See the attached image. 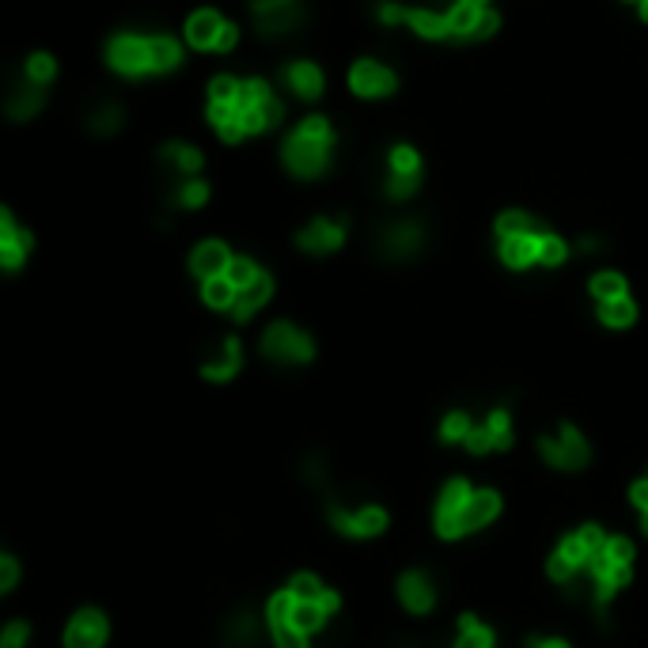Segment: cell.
<instances>
[{
  "label": "cell",
  "instance_id": "6da1fadb",
  "mask_svg": "<svg viewBox=\"0 0 648 648\" xmlns=\"http://www.w3.org/2000/svg\"><path fill=\"white\" fill-rule=\"evenodd\" d=\"M334 156V126L326 114H307L296 129L289 133V140L281 145V159L296 179H318L326 175Z\"/></svg>",
  "mask_w": 648,
  "mask_h": 648
},
{
  "label": "cell",
  "instance_id": "7a4b0ae2",
  "mask_svg": "<svg viewBox=\"0 0 648 648\" xmlns=\"http://www.w3.org/2000/svg\"><path fill=\"white\" fill-rule=\"evenodd\" d=\"M323 504H326V523H331L337 535L357 539V543L384 535L390 523L384 504H345L342 497H334V493H326Z\"/></svg>",
  "mask_w": 648,
  "mask_h": 648
},
{
  "label": "cell",
  "instance_id": "3957f363",
  "mask_svg": "<svg viewBox=\"0 0 648 648\" xmlns=\"http://www.w3.org/2000/svg\"><path fill=\"white\" fill-rule=\"evenodd\" d=\"M425 243H429V228L417 217H395L372 236V251L384 262H414L425 251Z\"/></svg>",
  "mask_w": 648,
  "mask_h": 648
},
{
  "label": "cell",
  "instance_id": "277c9868",
  "mask_svg": "<svg viewBox=\"0 0 648 648\" xmlns=\"http://www.w3.org/2000/svg\"><path fill=\"white\" fill-rule=\"evenodd\" d=\"M239 114H243V129L247 137L265 129H278L281 118H285V100L273 92L270 80L262 76H247L243 92H239Z\"/></svg>",
  "mask_w": 648,
  "mask_h": 648
},
{
  "label": "cell",
  "instance_id": "5b68a950",
  "mask_svg": "<svg viewBox=\"0 0 648 648\" xmlns=\"http://www.w3.org/2000/svg\"><path fill=\"white\" fill-rule=\"evenodd\" d=\"M262 357L281 364V368H304L315 360V337L289 318H278L262 331Z\"/></svg>",
  "mask_w": 648,
  "mask_h": 648
},
{
  "label": "cell",
  "instance_id": "8992f818",
  "mask_svg": "<svg viewBox=\"0 0 648 648\" xmlns=\"http://www.w3.org/2000/svg\"><path fill=\"white\" fill-rule=\"evenodd\" d=\"M535 448H539V456H543V463L562 470V474H576V470H584L592 463L588 437L569 421L557 425V432H543V437L535 440Z\"/></svg>",
  "mask_w": 648,
  "mask_h": 648
},
{
  "label": "cell",
  "instance_id": "52a82bcc",
  "mask_svg": "<svg viewBox=\"0 0 648 648\" xmlns=\"http://www.w3.org/2000/svg\"><path fill=\"white\" fill-rule=\"evenodd\" d=\"M106 65L118 76H153V58H148V34H133L122 31L106 42Z\"/></svg>",
  "mask_w": 648,
  "mask_h": 648
},
{
  "label": "cell",
  "instance_id": "ba28073f",
  "mask_svg": "<svg viewBox=\"0 0 648 648\" xmlns=\"http://www.w3.org/2000/svg\"><path fill=\"white\" fill-rule=\"evenodd\" d=\"M251 15L262 39H285V34L300 31L307 20L300 0H251Z\"/></svg>",
  "mask_w": 648,
  "mask_h": 648
},
{
  "label": "cell",
  "instance_id": "9c48e42d",
  "mask_svg": "<svg viewBox=\"0 0 648 648\" xmlns=\"http://www.w3.org/2000/svg\"><path fill=\"white\" fill-rule=\"evenodd\" d=\"M470 493H474V485H470L467 478H451V482L443 485L440 497H437V509H432V527H437V535L448 539V543L463 539V509H467Z\"/></svg>",
  "mask_w": 648,
  "mask_h": 648
},
{
  "label": "cell",
  "instance_id": "30bf717a",
  "mask_svg": "<svg viewBox=\"0 0 648 648\" xmlns=\"http://www.w3.org/2000/svg\"><path fill=\"white\" fill-rule=\"evenodd\" d=\"M349 87L360 100H387V95H395L398 76H395V69L384 65V61L360 58V61H353V69H349Z\"/></svg>",
  "mask_w": 648,
  "mask_h": 648
},
{
  "label": "cell",
  "instance_id": "8fae6325",
  "mask_svg": "<svg viewBox=\"0 0 648 648\" xmlns=\"http://www.w3.org/2000/svg\"><path fill=\"white\" fill-rule=\"evenodd\" d=\"M395 592H398V603H403V610H410V615H417V618H425V615H432V610H437L440 588H437V581H432V573L406 569L403 576H398Z\"/></svg>",
  "mask_w": 648,
  "mask_h": 648
},
{
  "label": "cell",
  "instance_id": "7c38bea8",
  "mask_svg": "<svg viewBox=\"0 0 648 648\" xmlns=\"http://www.w3.org/2000/svg\"><path fill=\"white\" fill-rule=\"evenodd\" d=\"M345 236H349V220L345 217H315L312 224L304 228V232L296 236V247L300 251H307V254H334V251H342V243H345Z\"/></svg>",
  "mask_w": 648,
  "mask_h": 648
},
{
  "label": "cell",
  "instance_id": "4fadbf2b",
  "mask_svg": "<svg viewBox=\"0 0 648 648\" xmlns=\"http://www.w3.org/2000/svg\"><path fill=\"white\" fill-rule=\"evenodd\" d=\"M106 637H111V623L100 607H80L65 626V648H103Z\"/></svg>",
  "mask_w": 648,
  "mask_h": 648
},
{
  "label": "cell",
  "instance_id": "5bb4252c",
  "mask_svg": "<svg viewBox=\"0 0 648 648\" xmlns=\"http://www.w3.org/2000/svg\"><path fill=\"white\" fill-rule=\"evenodd\" d=\"M31 247H34V236L23 224H15L12 209H0V265L8 273H20Z\"/></svg>",
  "mask_w": 648,
  "mask_h": 648
},
{
  "label": "cell",
  "instance_id": "9a60e30c",
  "mask_svg": "<svg viewBox=\"0 0 648 648\" xmlns=\"http://www.w3.org/2000/svg\"><path fill=\"white\" fill-rule=\"evenodd\" d=\"M239 372H243V345H239V337H220L217 345L201 357V376L212 379V384H228V379H236Z\"/></svg>",
  "mask_w": 648,
  "mask_h": 648
},
{
  "label": "cell",
  "instance_id": "2e32d148",
  "mask_svg": "<svg viewBox=\"0 0 648 648\" xmlns=\"http://www.w3.org/2000/svg\"><path fill=\"white\" fill-rule=\"evenodd\" d=\"M281 84L289 87V95H296V100H304V103H315L318 95H323V87H326V76H323V69L315 65V61H289L285 69H281Z\"/></svg>",
  "mask_w": 648,
  "mask_h": 648
},
{
  "label": "cell",
  "instance_id": "e0dca14e",
  "mask_svg": "<svg viewBox=\"0 0 648 648\" xmlns=\"http://www.w3.org/2000/svg\"><path fill=\"white\" fill-rule=\"evenodd\" d=\"M46 106V87L42 84H34V80H12V87H8V95H4V111H8V118L12 122H31L34 114Z\"/></svg>",
  "mask_w": 648,
  "mask_h": 648
},
{
  "label": "cell",
  "instance_id": "ac0fdd59",
  "mask_svg": "<svg viewBox=\"0 0 648 648\" xmlns=\"http://www.w3.org/2000/svg\"><path fill=\"white\" fill-rule=\"evenodd\" d=\"M159 164L167 167V179H201L206 156L194 145H186V140H167V145L159 148Z\"/></svg>",
  "mask_w": 648,
  "mask_h": 648
},
{
  "label": "cell",
  "instance_id": "d6986e66",
  "mask_svg": "<svg viewBox=\"0 0 648 648\" xmlns=\"http://www.w3.org/2000/svg\"><path fill=\"white\" fill-rule=\"evenodd\" d=\"M236 254L228 251L220 239H206V243H198L194 247V254H190V273L198 281H212V278H224L228 273V265H232Z\"/></svg>",
  "mask_w": 648,
  "mask_h": 648
},
{
  "label": "cell",
  "instance_id": "ffe728a7",
  "mask_svg": "<svg viewBox=\"0 0 648 648\" xmlns=\"http://www.w3.org/2000/svg\"><path fill=\"white\" fill-rule=\"evenodd\" d=\"M224 27H228L224 15L212 12V8H201V12H194L190 20H186V42H190L194 50L217 53L220 39H224Z\"/></svg>",
  "mask_w": 648,
  "mask_h": 648
},
{
  "label": "cell",
  "instance_id": "44dd1931",
  "mask_svg": "<svg viewBox=\"0 0 648 648\" xmlns=\"http://www.w3.org/2000/svg\"><path fill=\"white\" fill-rule=\"evenodd\" d=\"M543 232L497 239V254H501V262L509 265V270H531V265H539V239H543Z\"/></svg>",
  "mask_w": 648,
  "mask_h": 648
},
{
  "label": "cell",
  "instance_id": "7402d4cb",
  "mask_svg": "<svg viewBox=\"0 0 648 648\" xmlns=\"http://www.w3.org/2000/svg\"><path fill=\"white\" fill-rule=\"evenodd\" d=\"M501 516V493L497 490H474L463 509V539L474 535V531L490 527V523Z\"/></svg>",
  "mask_w": 648,
  "mask_h": 648
},
{
  "label": "cell",
  "instance_id": "603a6c76",
  "mask_svg": "<svg viewBox=\"0 0 648 648\" xmlns=\"http://www.w3.org/2000/svg\"><path fill=\"white\" fill-rule=\"evenodd\" d=\"M220 641L224 648H259L262 645V626L251 610H236V615L224 618L220 626Z\"/></svg>",
  "mask_w": 648,
  "mask_h": 648
},
{
  "label": "cell",
  "instance_id": "cb8c5ba5",
  "mask_svg": "<svg viewBox=\"0 0 648 648\" xmlns=\"http://www.w3.org/2000/svg\"><path fill=\"white\" fill-rule=\"evenodd\" d=\"M273 300V278L270 273H262L254 285H247V289H239V296H236V307L228 315L236 318V323H251L254 315L262 312L265 304Z\"/></svg>",
  "mask_w": 648,
  "mask_h": 648
},
{
  "label": "cell",
  "instance_id": "d4e9b609",
  "mask_svg": "<svg viewBox=\"0 0 648 648\" xmlns=\"http://www.w3.org/2000/svg\"><path fill=\"white\" fill-rule=\"evenodd\" d=\"M209 126L217 129L220 137L228 140V145H236V140L247 137L243 114H239V103H209Z\"/></svg>",
  "mask_w": 648,
  "mask_h": 648
},
{
  "label": "cell",
  "instance_id": "484cf974",
  "mask_svg": "<svg viewBox=\"0 0 648 648\" xmlns=\"http://www.w3.org/2000/svg\"><path fill=\"white\" fill-rule=\"evenodd\" d=\"M206 201H209L206 179H171V190H167V206L171 209H201Z\"/></svg>",
  "mask_w": 648,
  "mask_h": 648
},
{
  "label": "cell",
  "instance_id": "4316f807",
  "mask_svg": "<svg viewBox=\"0 0 648 648\" xmlns=\"http://www.w3.org/2000/svg\"><path fill=\"white\" fill-rule=\"evenodd\" d=\"M148 58H153V76L171 73L182 65V46L171 34H148Z\"/></svg>",
  "mask_w": 648,
  "mask_h": 648
},
{
  "label": "cell",
  "instance_id": "83f0119b",
  "mask_svg": "<svg viewBox=\"0 0 648 648\" xmlns=\"http://www.w3.org/2000/svg\"><path fill=\"white\" fill-rule=\"evenodd\" d=\"M482 421H485V429H490V437H493V451H509L512 443H516V421H512L509 406H493Z\"/></svg>",
  "mask_w": 648,
  "mask_h": 648
},
{
  "label": "cell",
  "instance_id": "f1b7e54d",
  "mask_svg": "<svg viewBox=\"0 0 648 648\" xmlns=\"http://www.w3.org/2000/svg\"><path fill=\"white\" fill-rule=\"evenodd\" d=\"M122 122H126V111L114 100H103L100 106H92V114H87V129H92L95 137H114V133L122 129Z\"/></svg>",
  "mask_w": 648,
  "mask_h": 648
},
{
  "label": "cell",
  "instance_id": "f546056e",
  "mask_svg": "<svg viewBox=\"0 0 648 648\" xmlns=\"http://www.w3.org/2000/svg\"><path fill=\"white\" fill-rule=\"evenodd\" d=\"M599 323L607 326V331H626V326L637 323V304L629 296L603 300V304H599Z\"/></svg>",
  "mask_w": 648,
  "mask_h": 648
},
{
  "label": "cell",
  "instance_id": "4dcf8cb0",
  "mask_svg": "<svg viewBox=\"0 0 648 648\" xmlns=\"http://www.w3.org/2000/svg\"><path fill=\"white\" fill-rule=\"evenodd\" d=\"M493 232H497V239H509V236H531V232H543V224H539V220L531 217L527 209H504L501 217H497Z\"/></svg>",
  "mask_w": 648,
  "mask_h": 648
},
{
  "label": "cell",
  "instance_id": "1f68e13d",
  "mask_svg": "<svg viewBox=\"0 0 648 648\" xmlns=\"http://www.w3.org/2000/svg\"><path fill=\"white\" fill-rule=\"evenodd\" d=\"M456 648H497V634L485 623H478L474 615H463L459 618Z\"/></svg>",
  "mask_w": 648,
  "mask_h": 648
},
{
  "label": "cell",
  "instance_id": "d6a6232c",
  "mask_svg": "<svg viewBox=\"0 0 648 648\" xmlns=\"http://www.w3.org/2000/svg\"><path fill=\"white\" fill-rule=\"evenodd\" d=\"M236 296H239V289L228 278L201 281V300H206V307H212V312H232Z\"/></svg>",
  "mask_w": 648,
  "mask_h": 648
},
{
  "label": "cell",
  "instance_id": "836d02e7",
  "mask_svg": "<svg viewBox=\"0 0 648 648\" xmlns=\"http://www.w3.org/2000/svg\"><path fill=\"white\" fill-rule=\"evenodd\" d=\"M289 592H292L296 599H307V603H326V599H334V596H337V592H334V588H326V584L318 581L315 573H296V576L289 581Z\"/></svg>",
  "mask_w": 648,
  "mask_h": 648
},
{
  "label": "cell",
  "instance_id": "e575fe53",
  "mask_svg": "<svg viewBox=\"0 0 648 648\" xmlns=\"http://www.w3.org/2000/svg\"><path fill=\"white\" fill-rule=\"evenodd\" d=\"M592 296H596V304H603V300H618V296H629V285L626 278L618 270H599L596 278L588 281Z\"/></svg>",
  "mask_w": 648,
  "mask_h": 648
},
{
  "label": "cell",
  "instance_id": "d590c367",
  "mask_svg": "<svg viewBox=\"0 0 648 648\" xmlns=\"http://www.w3.org/2000/svg\"><path fill=\"white\" fill-rule=\"evenodd\" d=\"M300 474H304V482L312 485V490H318L323 497L331 493L334 470H331V463H326L323 451H315V456H307V459H304V467H300Z\"/></svg>",
  "mask_w": 648,
  "mask_h": 648
},
{
  "label": "cell",
  "instance_id": "8d00e7d4",
  "mask_svg": "<svg viewBox=\"0 0 648 648\" xmlns=\"http://www.w3.org/2000/svg\"><path fill=\"white\" fill-rule=\"evenodd\" d=\"M470 429H474V417L467 410H448L440 421V443H467Z\"/></svg>",
  "mask_w": 648,
  "mask_h": 648
},
{
  "label": "cell",
  "instance_id": "74e56055",
  "mask_svg": "<svg viewBox=\"0 0 648 648\" xmlns=\"http://www.w3.org/2000/svg\"><path fill=\"white\" fill-rule=\"evenodd\" d=\"M565 259H569V243L546 228L543 239H539V265H546V270H557V265H565Z\"/></svg>",
  "mask_w": 648,
  "mask_h": 648
},
{
  "label": "cell",
  "instance_id": "f35d334b",
  "mask_svg": "<svg viewBox=\"0 0 648 648\" xmlns=\"http://www.w3.org/2000/svg\"><path fill=\"white\" fill-rule=\"evenodd\" d=\"M387 171L390 175H421V156L414 145H395L387 153Z\"/></svg>",
  "mask_w": 648,
  "mask_h": 648
},
{
  "label": "cell",
  "instance_id": "ab89813d",
  "mask_svg": "<svg viewBox=\"0 0 648 648\" xmlns=\"http://www.w3.org/2000/svg\"><path fill=\"white\" fill-rule=\"evenodd\" d=\"M262 273H265V270H262V265L254 262V259H247V254H236V259H232V265H228V273H224V278L232 281L236 289H247V285H254V281H259Z\"/></svg>",
  "mask_w": 648,
  "mask_h": 648
},
{
  "label": "cell",
  "instance_id": "60d3db41",
  "mask_svg": "<svg viewBox=\"0 0 648 648\" xmlns=\"http://www.w3.org/2000/svg\"><path fill=\"white\" fill-rule=\"evenodd\" d=\"M23 76L34 80V84H42V87H50L53 76H58V61H53L50 53H31L23 65Z\"/></svg>",
  "mask_w": 648,
  "mask_h": 648
},
{
  "label": "cell",
  "instance_id": "b9f144b4",
  "mask_svg": "<svg viewBox=\"0 0 648 648\" xmlns=\"http://www.w3.org/2000/svg\"><path fill=\"white\" fill-rule=\"evenodd\" d=\"M417 190H421V175H390L387 171V179H384L387 201H410Z\"/></svg>",
  "mask_w": 648,
  "mask_h": 648
},
{
  "label": "cell",
  "instance_id": "7bdbcfd3",
  "mask_svg": "<svg viewBox=\"0 0 648 648\" xmlns=\"http://www.w3.org/2000/svg\"><path fill=\"white\" fill-rule=\"evenodd\" d=\"M265 629H270L273 648H312V637L300 634V629L292 626V623H270Z\"/></svg>",
  "mask_w": 648,
  "mask_h": 648
},
{
  "label": "cell",
  "instance_id": "ee69618b",
  "mask_svg": "<svg viewBox=\"0 0 648 648\" xmlns=\"http://www.w3.org/2000/svg\"><path fill=\"white\" fill-rule=\"evenodd\" d=\"M239 92H243V80L220 73L209 80V103H239Z\"/></svg>",
  "mask_w": 648,
  "mask_h": 648
},
{
  "label": "cell",
  "instance_id": "f6af8a7d",
  "mask_svg": "<svg viewBox=\"0 0 648 648\" xmlns=\"http://www.w3.org/2000/svg\"><path fill=\"white\" fill-rule=\"evenodd\" d=\"M31 645V626L23 618H12L4 629H0V648H27Z\"/></svg>",
  "mask_w": 648,
  "mask_h": 648
},
{
  "label": "cell",
  "instance_id": "bcb514c9",
  "mask_svg": "<svg viewBox=\"0 0 648 648\" xmlns=\"http://www.w3.org/2000/svg\"><path fill=\"white\" fill-rule=\"evenodd\" d=\"M463 448L470 451V456H490L493 437H490V429H485V421H474V429H470V437H467Z\"/></svg>",
  "mask_w": 648,
  "mask_h": 648
},
{
  "label": "cell",
  "instance_id": "7dc6e473",
  "mask_svg": "<svg viewBox=\"0 0 648 648\" xmlns=\"http://www.w3.org/2000/svg\"><path fill=\"white\" fill-rule=\"evenodd\" d=\"M20 557L15 554H0V592H15V584H20Z\"/></svg>",
  "mask_w": 648,
  "mask_h": 648
},
{
  "label": "cell",
  "instance_id": "c3c4849f",
  "mask_svg": "<svg viewBox=\"0 0 648 648\" xmlns=\"http://www.w3.org/2000/svg\"><path fill=\"white\" fill-rule=\"evenodd\" d=\"M527 648H573V645L554 634H535V637H527Z\"/></svg>",
  "mask_w": 648,
  "mask_h": 648
},
{
  "label": "cell",
  "instance_id": "681fc988",
  "mask_svg": "<svg viewBox=\"0 0 648 648\" xmlns=\"http://www.w3.org/2000/svg\"><path fill=\"white\" fill-rule=\"evenodd\" d=\"M629 501H634L637 512H648V478H641V482L629 485Z\"/></svg>",
  "mask_w": 648,
  "mask_h": 648
},
{
  "label": "cell",
  "instance_id": "f907efd6",
  "mask_svg": "<svg viewBox=\"0 0 648 648\" xmlns=\"http://www.w3.org/2000/svg\"><path fill=\"white\" fill-rule=\"evenodd\" d=\"M236 42H239V27H236V23H228V27H224V39H220V46H217V53H232V50H236Z\"/></svg>",
  "mask_w": 648,
  "mask_h": 648
},
{
  "label": "cell",
  "instance_id": "816d5d0a",
  "mask_svg": "<svg viewBox=\"0 0 648 648\" xmlns=\"http://www.w3.org/2000/svg\"><path fill=\"white\" fill-rule=\"evenodd\" d=\"M576 247H581L584 254H596V251H603V239H596V236H584Z\"/></svg>",
  "mask_w": 648,
  "mask_h": 648
},
{
  "label": "cell",
  "instance_id": "f5cc1de1",
  "mask_svg": "<svg viewBox=\"0 0 648 648\" xmlns=\"http://www.w3.org/2000/svg\"><path fill=\"white\" fill-rule=\"evenodd\" d=\"M463 4H474V8H490V0H463Z\"/></svg>",
  "mask_w": 648,
  "mask_h": 648
},
{
  "label": "cell",
  "instance_id": "db71d44e",
  "mask_svg": "<svg viewBox=\"0 0 648 648\" xmlns=\"http://www.w3.org/2000/svg\"><path fill=\"white\" fill-rule=\"evenodd\" d=\"M641 527H645V535H648V512H641Z\"/></svg>",
  "mask_w": 648,
  "mask_h": 648
},
{
  "label": "cell",
  "instance_id": "11a10c76",
  "mask_svg": "<svg viewBox=\"0 0 648 648\" xmlns=\"http://www.w3.org/2000/svg\"><path fill=\"white\" fill-rule=\"evenodd\" d=\"M629 4H641V0H629Z\"/></svg>",
  "mask_w": 648,
  "mask_h": 648
}]
</instances>
